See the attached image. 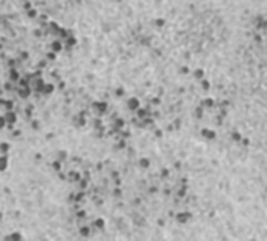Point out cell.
<instances>
[]
</instances>
